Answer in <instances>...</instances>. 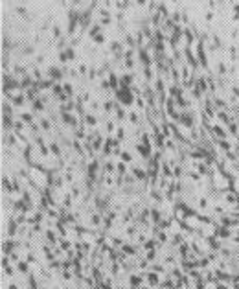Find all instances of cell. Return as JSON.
<instances>
[{
  "instance_id": "cell-1",
  "label": "cell",
  "mask_w": 239,
  "mask_h": 289,
  "mask_svg": "<svg viewBox=\"0 0 239 289\" xmlns=\"http://www.w3.org/2000/svg\"><path fill=\"white\" fill-rule=\"evenodd\" d=\"M120 100H122V101H125V103H131V94H129L127 90H125V92L122 90V92H120Z\"/></svg>"
},
{
  "instance_id": "cell-2",
  "label": "cell",
  "mask_w": 239,
  "mask_h": 289,
  "mask_svg": "<svg viewBox=\"0 0 239 289\" xmlns=\"http://www.w3.org/2000/svg\"><path fill=\"white\" fill-rule=\"evenodd\" d=\"M50 74H52L54 78H61V72H59V70H55V68H50Z\"/></svg>"
},
{
  "instance_id": "cell-3",
  "label": "cell",
  "mask_w": 239,
  "mask_h": 289,
  "mask_svg": "<svg viewBox=\"0 0 239 289\" xmlns=\"http://www.w3.org/2000/svg\"><path fill=\"white\" fill-rule=\"evenodd\" d=\"M122 158H123V160H131V157H129V153H123V155H122Z\"/></svg>"
}]
</instances>
